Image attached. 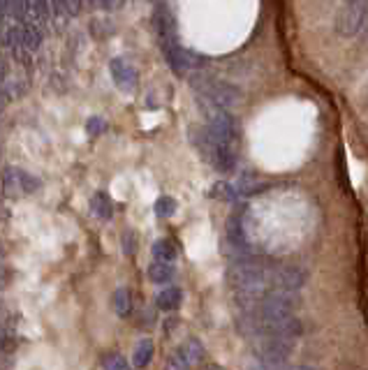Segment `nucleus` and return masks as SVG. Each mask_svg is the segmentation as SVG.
Wrapping results in <instances>:
<instances>
[{"label": "nucleus", "instance_id": "obj_1", "mask_svg": "<svg viewBox=\"0 0 368 370\" xmlns=\"http://www.w3.org/2000/svg\"><path fill=\"white\" fill-rule=\"evenodd\" d=\"M192 88L197 90L199 100L204 102H211V105L216 107H223V109H232L238 105V100H241V92L238 88H234L232 83H225V81H214L209 77H201V74H195V77L190 79Z\"/></svg>", "mask_w": 368, "mask_h": 370}, {"label": "nucleus", "instance_id": "obj_2", "mask_svg": "<svg viewBox=\"0 0 368 370\" xmlns=\"http://www.w3.org/2000/svg\"><path fill=\"white\" fill-rule=\"evenodd\" d=\"M255 342V356L262 364H285L292 354V342L290 338L271 336V333H260L253 338Z\"/></svg>", "mask_w": 368, "mask_h": 370}, {"label": "nucleus", "instance_id": "obj_3", "mask_svg": "<svg viewBox=\"0 0 368 370\" xmlns=\"http://www.w3.org/2000/svg\"><path fill=\"white\" fill-rule=\"evenodd\" d=\"M368 14V0H352L347 3L336 18V31L343 37H354L366 23Z\"/></svg>", "mask_w": 368, "mask_h": 370}, {"label": "nucleus", "instance_id": "obj_4", "mask_svg": "<svg viewBox=\"0 0 368 370\" xmlns=\"http://www.w3.org/2000/svg\"><path fill=\"white\" fill-rule=\"evenodd\" d=\"M109 72H112V79L116 83V88L125 92V95H132L140 86V74L132 68L130 63L123 60V58H114L109 63Z\"/></svg>", "mask_w": 368, "mask_h": 370}, {"label": "nucleus", "instance_id": "obj_5", "mask_svg": "<svg viewBox=\"0 0 368 370\" xmlns=\"http://www.w3.org/2000/svg\"><path fill=\"white\" fill-rule=\"evenodd\" d=\"M306 282V271L299 266H283L271 275V287L285 292H299Z\"/></svg>", "mask_w": 368, "mask_h": 370}, {"label": "nucleus", "instance_id": "obj_6", "mask_svg": "<svg viewBox=\"0 0 368 370\" xmlns=\"http://www.w3.org/2000/svg\"><path fill=\"white\" fill-rule=\"evenodd\" d=\"M90 213L100 220H109L114 216V204L107 192H95L93 197H90Z\"/></svg>", "mask_w": 368, "mask_h": 370}, {"label": "nucleus", "instance_id": "obj_7", "mask_svg": "<svg viewBox=\"0 0 368 370\" xmlns=\"http://www.w3.org/2000/svg\"><path fill=\"white\" fill-rule=\"evenodd\" d=\"M181 299H183V294L179 287H164V290H160L158 299H155V305L164 312H172L181 305Z\"/></svg>", "mask_w": 368, "mask_h": 370}, {"label": "nucleus", "instance_id": "obj_8", "mask_svg": "<svg viewBox=\"0 0 368 370\" xmlns=\"http://www.w3.org/2000/svg\"><path fill=\"white\" fill-rule=\"evenodd\" d=\"M112 303H114V310H116L118 317H127V314L132 312V294H130V290H127V287H118V290L114 292Z\"/></svg>", "mask_w": 368, "mask_h": 370}, {"label": "nucleus", "instance_id": "obj_9", "mask_svg": "<svg viewBox=\"0 0 368 370\" xmlns=\"http://www.w3.org/2000/svg\"><path fill=\"white\" fill-rule=\"evenodd\" d=\"M21 46L28 53H33V51H38L40 46H42V31H40V26H35V23H31V26H23V40H21Z\"/></svg>", "mask_w": 368, "mask_h": 370}, {"label": "nucleus", "instance_id": "obj_10", "mask_svg": "<svg viewBox=\"0 0 368 370\" xmlns=\"http://www.w3.org/2000/svg\"><path fill=\"white\" fill-rule=\"evenodd\" d=\"M153 342L151 340H142L140 345L135 347V354H132V366L135 368H146L151 364L153 359Z\"/></svg>", "mask_w": 368, "mask_h": 370}, {"label": "nucleus", "instance_id": "obj_11", "mask_svg": "<svg viewBox=\"0 0 368 370\" xmlns=\"http://www.w3.org/2000/svg\"><path fill=\"white\" fill-rule=\"evenodd\" d=\"M149 278H151V282L164 285V282H169L174 278V268L167 262H153L149 266Z\"/></svg>", "mask_w": 368, "mask_h": 370}, {"label": "nucleus", "instance_id": "obj_12", "mask_svg": "<svg viewBox=\"0 0 368 370\" xmlns=\"http://www.w3.org/2000/svg\"><path fill=\"white\" fill-rule=\"evenodd\" d=\"M3 190H5V194H10V197H19V194H23L16 166H7V169H5V174H3Z\"/></svg>", "mask_w": 368, "mask_h": 370}, {"label": "nucleus", "instance_id": "obj_13", "mask_svg": "<svg viewBox=\"0 0 368 370\" xmlns=\"http://www.w3.org/2000/svg\"><path fill=\"white\" fill-rule=\"evenodd\" d=\"M153 257L158 259V262H167L172 264L174 259H177V248H174V243H169L167 238H160L153 243Z\"/></svg>", "mask_w": 368, "mask_h": 370}, {"label": "nucleus", "instance_id": "obj_14", "mask_svg": "<svg viewBox=\"0 0 368 370\" xmlns=\"http://www.w3.org/2000/svg\"><path fill=\"white\" fill-rule=\"evenodd\" d=\"M179 349H181V354L190 361V366H195L197 361H199L201 356H204V349H201V342H199L197 338H190V340H186V342H183V345H181Z\"/></svg>", "mask_w": 368, "mask_h": 370}, {"label": "nucleus", "instance_id": "obj_15", "mask_svg": "<svg viewBox=\"0 0 368 370\" xmlns=\"http://www.w3.org/2000/svg\"><path fill=\"white\" fill-rule=\"evenodd\" d=\"M153 208L158 218H172L174 213H177V199L169 197V194H162V197H158V201H155Z\"/></svg>", "mask_w": 368, "mask_h": 370}, {"label": "nucleus", "instance_id": "obj_16", "mask_svg": "<svg viewBox=\"0 0 368 370\" xmlns=\"http://www.w3.org/2000/svg\"><path fill=\"white\" fill-rule=\"evenodd\" d=\"M16 171H19V183H21L23 194H33V192H38L42 188V181L38 179V176H33V174L23 171V169H16Z\"/></svg>", "mask_w": 368, "mask_h": 370}, {"label": "nucleus", "instance_id": "obj_17", "mask_svg": "<svg viewBox=\"0 0 368 370\" xmlns=\"http://www.w3.org/2000/svg\"><path fill=\"white\" fill-rule=\"evenodd\" d=\"M236 194H238V190H234V185H229V183H225V181L216 183L214 190H211V197L223 199V201H234Z\"/></svg>", "mask_w": 368, "mask_h": 370}, {"label": "nucleus", "instance_id": "obj_18", "mask_svg": "<svg viewBox=\"0 0 368 370\" xmlns=\"http://www.w3.org/2000/svg\"><path fill=\"white\" fill-rule=\"evenodd\" d=\"M102 370H132V366L127 364V359L116 354V352H112V354H107L102 359Z\"/></svg>", "mask_w": 368, "mask_h": 370}, {"label": "nucleus", "instance_id": "obj_19", "mask_svg": "<svg viewBox=\"0 0 368 370\" xmlns=\"http://www.w3.org/2000/svg\"><path fill=\"white\" fill-rule=\"evenodd\" d=\"M190 361L181 354V349H177L174 354L167 359V366H164V370H190Z\"/></svg>", "mask_w": 368, "mask_h": 370}, {"label": "nucleus", "instance_id": "obj_20", "mask_svg": "<svg viewBox=\"0 0 368 370\" xmlns=\"http://www.w3.org/2000/svg\"><path fill=\"white\" fill-rule=\"evenodd\" d=\"M26 88H28V83H26L23 79H19V81H5V90H7V97H21L23 92H26Z\"/></svg>", "mask_w": 368, "mask_h": 370}, {"label": "nucleus", "instance_id": "obj_21", "mask_svg": "<svg viewBox=\"0 0 368 370\" xmlns=\"http://www.w3.org/2000/svg\"><path fill=\"white\" fill-rule=\"evenodd\" d=\"M107 130V123H105V118H100V116H93L86 123V132L90 134V137H98V134H102Z\"/></svg>", "mask_w": 368, "mask_h": 370}, {"label": "nucleus", "instance_id": "obj_22", "mask_svg": "<svg viewBox=\"0 0 368 370\" xmlns=\"http://www.w3.org/2000/svg\"><path fill=\"white\" fill-rule=\"evenodd\" d=\"M135 250H137V238L132 231H125L123 234V253L125 255H135Z\"/></svg>", "mask_w": 368, "mask_h": 370}, {"label": "nucleus", "instance_id": "obj_23", "mask_svg": "<svg viewBox=\"0 0 368 370\" xmlns=\"http://www.w3.org/2000/svg\"><path fill=\"white\" fill-rule=\"evenodd\" d=\"M10 282H12V268L0 262V290H5Z\"/></svg>", "mask_w": 368, "mask_h": 370}, {"label": "nucleus", "instance_id": "obj_24", "mask_svg": "<svg viewBox=\"0 0 368 370\" xmlns=\"http://www.w3.org/2000/svg\"><path fill=\"white\" fill-rule=\"evenodd\" d=\"M100 5H102L105 9H118L123 5V0H98Z\"/></svg>", "mask_w": 368, "mask_h": 370}, {"label": "nucleus", "instance_id": "obj_25", "mask_svg": "<svg viewBox=\"0 0 368 370\" xmlns=\"http://www.w3.org/2000/svg\"><path fill=\"white\" fill-rule=\"evenodd\" d=\"M10 368H12V356L0 354V370H10Z\"/></svg>", "mask_w": 368, "mask_h": 370}, {"label": "nucleus", "instance_id": "obj_26", "mask_svg": "<svg viewBox=\"0 0 368 370\" xmlns=\"http://www.w3.org/2000/svg\"><path fill=\"white\" fill-rule=\"evenodd\" d=\"M7 100H10V97H7L5 83H0V107H3V105H5V102H7Z\"/></svg>", "mask_w": 368, "mask_h": 370}, {"label": "nucleus", "instance_id": "obj_27", "mask_svg": "<svg viewBox=\"0 0 368 370\" xmlns=\"http://www.w3.org/2000/svg\"><path fill=\"white\" fill-rule=\"evenodd\" d=\"M5 312V303H3V299H0V314Z\"/></svg>", "mask_w": 368, "mask_h": 370}, {"label": "nucleus", "instance_id": "obj_28", "mask_svg": "<svg viewBox=\"0 0 368 370\" xmlns=\"http://www.w3.org/2000/svg\"><path fill=\"white\" fill-rule=\"evenodd\" d=\"M3 255H5V250H3V243H0V259H3Z\"/></svg>", "mask_w": 368, "mask_h": 370}, {"label": "nucleus", "instance_id": "obj_29", "mask_svg": "<svg viewBox=\"0 0 368 370\" xmlns=\"http://www.w3.org/2000/svg\"><path fill=\"white\" fill-rule=\"evenodd\" d=\"M292 370H312V368H306V366H301V368H292Z\"/></svg>", "mask_w": 368, "mask_h": 370}, {"label": "nucleus", "instance_id": "obj_30", "mask_svg": "<svg viewBox=\"0 0 368 370\" xmlns=\"http://www.w3.org/2000/svg\"><path fill=\"white\" fill-rule=\"evenodd\" d=\"M0 33H3V14H0Z\"/></svg>", "mask_w": 368, "mask_h": 370}, {"label": "nucleus", "instance_id": "obj_31", "mask_svg": "<svg viewBox=\"0 0 368 370\" xmlns=\"http://www.w3.org/2000/svg\"><path fill=\"white\" fill-rule=\"evenodd\" d=\"M209 370H223V368H218V366H211Z\"/></svg>", "mask_w": 368, "mask_h": 370}, {"label": "nucleus", "instance_id": "obj_32", "mask_svg": "<svg viewBox=\"0 0 368 370\" xmlns=\"http://www.w3.org/2000/svg\"><path fill=\"white\" fill-rule=\"evenodd\" d=\"M345 3H352V0H345Z\"/></svg>", "mask_w": 368, "mask_h": 370}]
</instances>
